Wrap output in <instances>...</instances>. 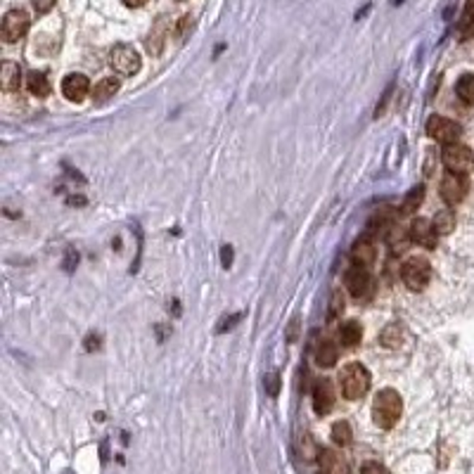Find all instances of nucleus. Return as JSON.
Instances as JSON below:
<instances>
[{"mask_svg": "<svg viewBox=\"0 0 474 474\" xmlns=\"http://www.w3.org/2000/svg\"><path fill=\"white\" fill-rule=\"evenodd\" d=\"M230 256H233V249H230V247H223V266H230V261H233V259H230Z\"/></svg>", "mask_w": 474, "mask_h": 474, "instance_id": "nucleus-33", "label": "nucleus"}, {"mask_svg": "<svg viewBox=\"0 0 474 474\" xmlns=\"http://www.w3.org/2000/svg\"><path fill=\"white\" fill-rule=\"evenodd\" d=\"M29 24H31V19L26 15V10H19V8L10 10L8 15L3 17V29H0L3 40L5 43H17V40L29 31Z\"/></svg>", "mask_w": 474, "mask_h": 474, "instance_id": "nucleus-7", "label": "nucleus"}, {"mask_svg": "<svg viewBox=\"0 0 474 474\" xmlns=\"http://www.w3.org/2000/svg\"><path fill=\"white\" fill-rule=\"evenodd\" d=\"M19 83H22V67L17 62H3V67H0V86H3V91H17Z\"/></svg>", "mask_w": 474, "mask_h": 474, "instance_id": "nucleus-15", "label": "nucleus"}, {"mask_svg": "<svg viewBox=\"0 0 474 474\" xmlns=\"http://www.w3.org/2000/svg\"><path fill=\"white\" fill-rule=\"evenodd\" d=\"M387 242H389V247L394 249V252H396V249L401 252V249H405V245H408V233H405L401 226H391V230L387 233Z\"/></svg>", "mask_w": 474, "mask_h": 474, "instance_id": "nucleus-26", "label": "nucleus"}, {"mask_svg": "<svg viewBox=\"0 0 474 474\" xmlns=\"http://www.w3.org/2000/svg\"><path fill=\"white\" fill-rule=\"evenodd\" d=\"M401 280L405 282V287L412 289V292H422V289L432 280V266H429V261L422 259V256H412V259L403 261V266H401Z\"/></svg>", "mask_w": 474, "mask_h": 474, "instance_id": "nucleus-3", "label": "nucleus"}, {"mask_svg": "<svg viewBox=\"0 0 474 474\" xmlns=\"http://www.w3.org/2000/svg\"><path fill=\"white\" fill-rule=\"evenodd\" d=\"M344 284H347V289L356 299H368L372 294V275L368 273V268L363 266L349 268L347 275H344Z\"/></svg>", "mask_w": 474, "mask_h": 474, "instance_id": "nucleus-9", "label": "nucleus"}, {"mask_svg": "<svg viewBox=\"0 0 474 474\" xmlns=\"http://www.w3.org/2000/svg\"><path fill=\"white\" fill-rule=\"evenodd\" d=\"M361 340H363L361 323H356V320L342 323V328H340V344H342V347L354 349V347H358V344H361Z\"/></svg>", "mask_w": 474, "mask_h": 474, "instance_id": "nucleus-16", "label": "nucleus"}, {"mask_svg": "<svg viewBox=\"0 0 474 474\" xmlns=\"http://www.w3.org/2000/svg\"><path fill=\"white\" fill-rule=\"evenodd\" d=\"M110 64L121 76H133V74H138L142 59L138 55V50H133L131 45H117L110 55Z\"/></svg>", "mask_w": 474, "mask_h": 474, "instance_id": "nucleus-6", "label": "nucleus"}, {"mask_svg": "<svg viewBox=\"0 0 474 474\" xmlns=\"http://www.w3.org/2000/svg\"><path fill=\"white\" fill-rule=\"evenodd\" d=\"M351 259H354L356 266H363V268L372 266L375 259H377L375 242H372L370 237H361V240H356L354 249H351Z\"/></svg>", "mask_w": 474, "mask_h": 474, "instance_id": "nucleus-13", "label": "nucleus"}, {"mask_svg": "<svg viewBox=\"0 0 474 474\" xmlns=\"http://www.w3.org/2000/svg\"><path fill=\"white\" fill-rule=\"evenodd\" d=\"M311 396H313V408L318 415H328L335 408V389H332V382L330 379H318L313 384V391H311Z\"/></svg>", "mask_w": 474, "mask_h": 474, "instance_id": "nucleus-11", "label": "nucleus"}, {"mask_svg": "<svg viewBox=\"0 0 474 474\" xmlns=\"http://www.w3.org/2000/svg\"><path fill=\"white\" fill-rule=\"evenodd\" d=\"M86 347H88V351H91L93 347L98 349V347H100V340H98V337H95V335H91V337H88V344H86Z\"/></svg>", "mask_w": 474, "mask_h": 474, "instance_id": "nucleus-35", "label": "nucleus"}, {"mask_svg": "<svg viewBox=\"0 0 474 474\" xmlns=\"http://www.w3.org/2000/svg\"><path fill=\"white\" fill-rule=\"evenodd\" d=\"M52 5H55V0H36V10L38 12H47L52 8Z\"/></svg>", "mask_w": 474, "mask_h": 474, "instance_id": "nucleus-31", "label": "nucleus"}, {"mask_svg": "<svg viewBox=\"0 0 474 474\" xmlns=\"http://www.w3.org/2000/svg\"><path fill=\"white\" fill-rule=\"evenodd\" d=\"M379 344L387 349H398L403 344V325L398 323H389L387 328L382 330V335H379Z\"/></svg>", "mask_w": 474, "mask_h": 474, "instance_id": "nucleus-19", "label": "nucleus"}, {"mask_svg": "<svg viewBox=\"0 0 474 474\" xmlns=\"http://www.w3.org/2000/svg\"><path fill=\"white\" fill-rule=\"evenodd\" d=\"M437 228L429 219H415L410 223V240H415L417 245H422L424 249H434L437 247Z\"/></svg>", "mask_w": 474, "mask_h": 474, "instance_id": "nucleus-12", "label": "nucleus"}, {"mask_svg": "<svg viewBox=\"0 0 474 474\" xmlns=\"http://www.w3.org/2000/svg\"><path fill=\"white\" fill-rule=\"evenodd\" d=\"M318 463L323 465V470L328 474H349V463L335 451L323 449L320 456H318Z\"/></svg>", "mask_w": 474, "mask_h": 474, "instance_id": "nucleus-14", "label": "nucleus"}, {"mask_svg": "<svg viewBox=\"0 0 474 474\" xmlns=\"http://www.w3.org/2000/svg\"><path fill=\"white\" fill-rule=\"evenodd\" d=\"M460 133L463 131H460V126L456 121H451L446 117L434 114V117L427 119V135H429L432 140L441 142V145H453V142H458Z\"/></svg>", "mask_w": 474, "mask_h": 474, "instance_id": "nucleus-5", "label": "nucleus"}, {"mask_svg": "<svg viewBox=\"0 0 474 474\" xmlns=\"http://www.w3.org/2000/svg\"><path fill=\"white\" fill-rule=\"evenodd\" d=\"M340 389L342 396L349 398V401H358L368 394L370 389V372L363 363H349L344 365L342 375H340Z\"/></svg>", "mask_w": 474, "mask_h": 474, "instance_id": "nucleus-2", "label": "nucleus"}, {"mask_svg": "<svg viewBox=\"0 0 474 474\" xmlns=\"http://www.w3.org/2000/svg\"><path fill=\"white\" fill-rule=\"evenodd\" d=\"M337 361H340V349H337L335 342L325 340V342L318 344L316 363L320 365V368H332V365H337Z\"/></svg>", "mask_w": 474, "mask_h": 474, "instance_id": "nucleus-17", "label": "nucleus"}, {"mask_svg": "<svg viewBox=\"0 0 474 474\" xmlns=\"http://www.w3.org/2000/svg\"><path fill=\"white\" fill-rule=\"evenodd\" d=\"M342 311H344V296H342L340 289H337V292H332V296H330L328 320H337V318L342 316Z\"/></svg>", "mask_w": 474, "mask_h": 474, "instance_id": "nucleus-28", "label": "nucleus"}, {"mask_svg": "<svg viewBox=\"0 0 474 474\" xmlns=\"http://www.w3.org/2000/svg\"><path fill=\"white\" fill-rule=\"evenodd\" d=\"M422 200H424V185L412 187L410 192L405 195V200H403V204H401V214H415L417 207L422 204Z\"/></svg>", "mask_w": 474, "mask_h": 474, "instance_id": "nucleus-24", "label": "nucleus"}, {"mask_svg": "<svg viewBox=\"0 0 474 474\" xmlns=\"http://www.w3.org/2000/svg\"><path fill=\"white\" fill-rule=\"evenodd\" d=\"M26 86H29L31 95H36V98L50 95V81H47L45 74H40V71H31L29 76H26Z\"/></svg>", "mask_w": 474, "mask_h": 474, "instance_id": "nucleus-20", "label": "nucleus"}, {"mask_svg": "<svg viewBox=\"0 0 474 474\" xmlns=\"http://www.w3.org/2000/svg\"><path fill=\"white\" fill-rule=\"evenodd\" d=\"M434 228H437V235H451L453 230H456V214L451 212V209H444V212H439L434 216Z\"/></svg>", "mask_w": 474, "mask_h": 474, "instance_id": "nucleus-23", "label": "nucleus"}, {"mask_svg": "<svg viewBox=\"0 0 474 474\" xmlns=\"http://www.w3.org/2000/svg\"><path fill=\"white\" fill-rule=\"evenodd\" d=\"M266 389L270 396H277V391H280V377H277V372H273V375L266 379Z\"/></svg>", "mask_w": 474, "mask_h": 474, "instance_id": "nucleus-30", "label": "nucleus"}, {"mask_svg": "<svg viewBox=\"0 0 474 474\" xmlns=\"http://www.w3.org/2000/svg\"><path fill=\"white\" fill-rule=\"evenodd\" d=\"M332 441L337 446H342V449L354 441V429H351V424L347 420H340V422L332 424Z\"/></svg>", "mask_w": 474, "mask_h": 474, "instance_id": "nucleus-21", "label": "nucleus"}, {"mask_svg": "<svg viewBox=\"0 0 474 474\" xmlns=\"http://www.w3.org/2000/svg\"><path fill=\"white\" fill-rule=\"evenodd\" d=\"M472 33H474V0H467L463 19H460V36L470 38Z\"/></svg>", "mask_w": 474, "mask_h": 474, "instance_id": "nucleus-25", "label": "nucleus"}, {"mask_svg": "<svg viewBox=\"0 0 474 474\" xmlns=\"http://www.w3.org/2000/svg\"><path fill=\"white\" fill-rule=\"evenodd\" d=\"M119 88H121V86H119V79H114V76L103 79L98 86L93 88V103H95V105L107 103V100L114 98V95L119 93Z\"/></svg>", "mask_w": 474, "mask_h": 474, "instance_id": "nucleus-18", "label": "nucleus"}, {"mask_svg": "<svg viewBox=\"0 0 474 474\" xmlns=\"http://www.w3.org/2000/svg\"><path fill=\"white\" fill-rule=\"evenodd\" d=\"M403 415V398L396 389H382L372 403V420L379 429H394Z\"/></svg>", "mask_w": 474, "mask_h": 474, "instance_id": "nucleus-1", "label": "nucleus"}, {"mask_svg": "<svg viewBox=\"0 0 474 474\" xmlns=\"http://www.w3.org/2000/svg\"><path fill=\"white\" fill-rule=\"evenodd\" d=\"M88 93H91V81H88L86 74H69V76H64L62 81V95L69 103H83L88 98Z\"/></svg>", "mask_w": 474, "mask_h": 474, "instance_id": "nucleus-10", "label": "nucleus"}, {"mask_svg": "<svg viewBox=\"0 0 474 474\" xmlns=\"http://www.w3.org/2000/svg\"><path fill=\"white\" fill-rule=\"evenodd\" d=\"M299 453L304 460H318V456H320V449L316 446L313 437L311 434H301L299 437Z\"/></svg>", "mask_w": 474, "mask_h": 474, "instance_id": "nucleus-27", "label": "nucleus"}, {"mask_svg": "<svg viewBox=\"0 0 474 474\" xmlns=\"http://www.w3.org/2000/svg\"><path fill=\"white\" fill-rule=\"evenodd\" d=\"M145 3H147V0H124L126 8H142Z\"/></svg>", "mask_w": 474, "mask_h": 474, "instance_id": "nucleus-34", "label": "nucleus"}, {"mask_svg": "<svg viewBox=\"0 0 474 474\" xmlns=\"http://www.w3.org/2000/svg\"><path fill=\"white\" fill-rule=\"evenodd\" d=\"M187 24H192V22H190V17H183L180 24H178V33H180V36H185V33H187Z\"/></svg>", "mask_w": 474, "mask_h": 474, "instance_id": "nucleus-32", "label": "nucleus"}, {"mask_svg": "<svg viewBox=\"0 0 474 474\" xmlns=\"http://www.w3.org/2000/svg\"><path fill=\"white\" fill-rule=\"evenodd\" d=\"M361 474H391V472L384 465H379V463H365L361 467Z\"/></svg>", "mask_w": 474, "mask_h": 474, "instance_id": "nucleus-29", "label": "nucleus"}, {"mask_svg": "<svg viewBox=\"0 0 474 474\" xmlns=\"http://www.w3.org/2000/svg\"><path fill=\"white\" fill-rule=\"evenodd\" d=\"M456 93L465 105H474V74H463V76L458 79Z\"/></svg>", "mask_w": 474, "mask_h": 474, "instance_id": "nucleus-22", "label": "nucleus"}, {"mask_svg": "<svg viewBox=\"0 0 474 474\" xmlns=\"http://www.w3.org/2000/svg\"><path fill=\"white\" fill-rule=\"evenodd\" d=\"M467 190H470V183H467L465 173H453V171L446 173L441 178V185H439V192H441L444 202L451 207L465 200Z\"/></svg>", "mask_w": 474, "mask_h": 474, "instance_id": "nucleus-8", "label": "nucleus"}, {"mask_svg": "<svg viewBox=\"0 0 474 474\" xmlns=\"http://www.w3.org/2000/svg\"><path fill=\"white\" fill-rule=\"evenodd\" d=\"M441 159H444V166L453 173H467L474 168V152L467 145H458V142L446 145Z\"/></svg>", "mask_w": 474, "mask_h": 474, "instance_id": "nucleus-4", "label": "nucleus"}]
</instances>
